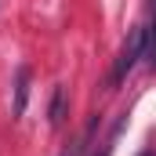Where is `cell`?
I'll list each match as a JSON object with an SVG mask.
<instances>
[{
  "instance_id": "1",
  "label": "cell",
  "mask_w": 156,
  "mask_h": 156,
  "mask_svg": "<svg viewBox=\"0 0 156 156\" xmlns=\"http://www.w3.org/2000/svg\"><path fill=\"white\" fill-rule=\"evenodd\" d=\"M138 58H145V26H134V29L127 33V40H123V47H120V55H116V62H113V73H109L113 87H120V83L127 80V73L138 66Z\"/></svg>"
},
{
  "instance_id": "2",
  "label": "cell",
  "mask_w": 156,
  "mask_h": 156,
  "mask_svg": "<svg viewBox=\"0 0 156 156\" xmlns=\"http://www.w3.org/2000/svg\"><path fill=\"white\" fill-rule=\"evenodd\" d=\"M26 102H29V69L18 66V69H15V105H11V113L22 116V113H26Z\"/></svg>"
},
{
  "instance_id": "3",
  "label": "cell",
  "mask_w": 156,
  "mask_h": 156,
  "mask_svg": "<svg viewBox=\"0 0 156 156\" xmlns=\"http://www.w3.org/2000/svg\"><path fill=\"white\" fill-rule=\"evenodd\" d=\"M62 120H66V87L58 83V87L51 91V105H47V123H51V127H62Z\"/></svg>"
},
{
  "instance_id": "4",
  "label": "cell",
  "mask_w": 156,
  "mask_h": 156,
  "mask_svg": "<svg viewBox=\"0 0 156 156\" xmlns=\"http://www.w3.org/2000/svg\"><path fill=\"white\" fill-rule=\"evenodd\" d=\"M116 134H120V127H116V131H113V138H109V142H105V145L98 149V156H113V142H116Z\"/></svg>"
},
{
  "instance_id": "5",
  "label": "cell",
  "mask_w": 156,
  "mask_h": 156,
  "mask_svg": "<svg viewBox=\"0 0 156 156\" xmlns=\"http://www.w3.org/2000/svg\"><path fill=\"white\" fill-rule=\"evenodd\" d=\"M138 156H156V149H142V153H138Z\"/></svg>"
},
{
  "instance_id": "6",
  "label": "cell",
  "mask_w": 156,
  "mask_h": 156,
  "mask_svg": "<svg viewBox=\"0 0 156 156\" xmlns=\"http://www.w3.org/2000/svg\"><path fill=\"white\" fill-rule=\"evenodd\" d=\"M153 15H156V0H153Z\"/></svg>"
},
{
  "instance_id": "7",
  "label": "cell",
  "mask_w": 156,
  "mask_h": 156,
  "mask_svg": "<svg viewBox=\"0 0 156 156\" xmlns=\"http://www.w3.org/2000/svg\"><path fill=\"white\" fill-rule=\"evenodd\" d=\"M73 156H76V153H73Z\"/></svg>"
}]
</instances>
